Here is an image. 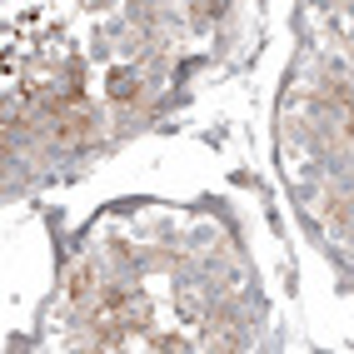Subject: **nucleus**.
Wrapping results in <instances>:
<instances>
[{
	"label": "nucleus",
	"mask_w": 354,
	"mask_h": 354,
	"mask_svg": "<svg viewBox=\"0 0 354 354\" xmlns=\"http://www.w3.org/2000/svg\"><path fill=\"white\" fill-rule=\"evenodd\" d=\"M110 95H120V100H130V95H135V75H130V70H120V75H110Z\"/></svg>",
	"instance_id": "1"
}]
</instances>
